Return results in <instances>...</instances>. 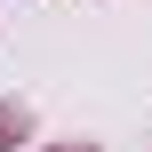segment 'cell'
Returning <instances> with one entry per match:
<instances>
[{"label":"cell","instance_id":"cell-1","mask_svg":"<svg viewBox=\"0 0 152 152\" xmlns=\"http://www.w3.org/2000/svg\"><path fill=\"white\" fill-rule=\"evenodd\" d=\"M24 128H32V112H24V104H0V152L16 144V136H24Z\"/></svg>","mask_w":152,"mask_h":152}]
</instances>
